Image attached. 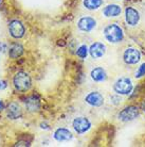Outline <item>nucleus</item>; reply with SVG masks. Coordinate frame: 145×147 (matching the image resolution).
<instances>
[{"instance_id":"393cba45","label":"nucleus","mask_w":145,"mask_h":147,"mask_svg":"<svg viewBox=\"0 0 145 147\" xmlns=\"http://www.w3.org/2000/svg\"><path fill=\"white\" fill-rule=\"evenodd\" d=\"M142 110H143V112L145 113V100L143 101V103H142Z\"/></svg>"},{"instance_id":"f03ea898","label":"nucleus","mask_w":145,"mask_h":147,"mask_svg":"<svg viewBox=\"0 0 145 147\" xmlns=\"http://www.w3.org/2000/svg\"><path fill=\"white\" fill-rule=\"evenodd\" d=\"M13 84L18 92H27L32 86V79L29 74L19 71L13 78Z\"/></svg>"},{"instance_id":"6ab92c4d","label":"nucleus","mask_w":145,"mask_h":147,"mask_svg":"<svg viewBox=\"0 0 145 147\" xmlns=\"http://www.w3.org/2000/svg\"><path fill=\"white\" fill-rule=\"evenodd\" d=\"M88 47L86 45H82L80 47L77 48V51H76V55L80 58V59H86L87 58V55H88Z\"/></svg>"},{"instance_id":"7ed1b4c3","label":"nucleus","mask_w":145,"mask_h":147,"mask_svg":"<svg viewBox=\"0 0 145 147\" xmlns=\"http://www.w3.org/2000/svg\"><path fill=\"white\" fill-rule=\"evenodd\" d=\"M134 88V84L130 78L122 77L116 81L113 85V90L119 95H129Z\"/></svg>"},{"instance_id":"4468645a","label":"nucleus","mask_w":145,"mask_h":147,"mask_svg":"<svg viewBox=\"0 0 145 147\" xmlns=\"http://www.w3.org/2000/svg\"><path fill=\"white\" fill-rule=\"evenodd\" d=\"M122 9L120 5L118 4H109L106 7H104L103 10V14L105 15L106 17H118L121 14Z\"/></svg>"},{"instance_id":"0eeeda50","label":"nucleus","mask_w":145,"mask_h":147,"mask_svg":"<svg viewBox=\"0 0 145 147\" xmlns=\"http://www.w3.org/2000/svg\"><path fill=\"white\" fill-rule=\"evenodd\" d=\"M73 129L77 133H85L91 128V123L87 117H76L72 123Z\"/></svg>"},{"instance_id":"9d476101","label":"nucleus","mask_w":145,"mask_h":147,"mask_svg":"<svg viewBox=\"0 0 145 147\" xmlns=\"http://www.w3.org/2000/svg\"><path fill=\"white\" fill-rule=\"evenodd\" d=\"M85 101L92 107H101L104 103V97L98 92H90L86 97Z\"/></svg>"},{"instance_id":"1a4fd4ad","label":"nucleus","mask_w":145,"mask_h":147,"mask_svg":"<svg viewBox=\"0 0 145 147\" xmlns=\"http://www.w3.org/2000/svg\"><path fill=\"white\" fill-rule=\"evenodd\" d=\"M125 20L126 22L131 27H134L138 25L139 20H140V14L139 12L131 7H126L125 10Z\"/></svg>"},{"instance_id":"a211bd4d","label":"nucleus","mask_w":145,"mask_h":147,"mask_svg":"<svg viewBox=\"0 0 145 147\" xmlns=\"http://www.w3.org/2000/svg\"><path fill=\"white\" fill-rule=\"evenodd\" d=\"M102 4L103 0H84V7L90 11L98 10V7H101Z\"/></svg>"},{"instance_id":"f257e3e1","label":"nucleus","mask_w":145,"mask_h":147,"mask_svg":"<svg viewBox=\"0 0 145 147\" xmlns=\"http://www.w3.org/2000/svg\"><path fill=\"white\" fill-rule=\"evenodd\" d=\"M104 36L111 44L121 43L124 40L123 29L116 24H110L104 29Z\"/></svg>"},{"instance_id":"b1692460","label":"nucleus","mask_w":145,"mask_h":147,"mask_svg":"<svg viewBox=\"0 0 145 147\" xmlns=\"http://www.w3.org/2000/svg\"><path fill=\"white\" fill-rule=\"evenodd\" d=\"M3 108H4V105L2 101H0V111L1 110H3Z\"/></svg>"},{"instance_id":"20e7f679","label":"nucleus","mask_w":145,"mask_h":147,"mask_svg":"<svg viewBox=\"0 0 145 147\" xmlns=\"http://www.w3.org/2000/svg\"><path fill=\"white\" fill-rule=\"evenodd\" d=\"M139 112L140 111H139V108L137 106H128L121 111L118 115V117L121 121L127 123V121H131L138 117Z\"/></svg>"},{"instance_id":"412c9836","label":"nucleus","mask_w":145,"mask_h":147,"mask_svg":"<svg viewBox=\"0 0 145 147\" xmlns=\"http://www.w3.org/2000/svg\"><path fill=\"white\" fill-rule=\"evenodd\" d=\"M15 146H29V143L25 142V141H20V142H17L15 144Z\"/></svg>"},{"instance_id":"2eb2a0df","label":"nucleus","mask_w":145,"mask_h":147,"mask_svg":"<svg viewBox=\"0 0 145 147\" xmlns=\"http://www.w3.org/2000/svg\"><path fill=\"white\" fill-rule=\"evenodd\" d=\"M25 52V48L21 44L19 43H14L10 46V49H9V55L12 59H17L19 57H21Z\"/></svg>"},{"instance_id":"f3484780","label":"nucleus","mask_w":145,"mask_h":147,"mask_svg":"<svg viewBox=\"0 0 145 147\" xmlns=\"http://www.w3.org/2000/svg\"><path fill=\"white\" fill-rule=\"evenodd\" d=\"M25 107L29 111L33 112V111H38L39 109V100L35 98V96H32V97H29L28 99H25Z\"/></svg>"},{"instance_id":"6e6552de","label":"nucleus","mask_w":145,"mask_h":147,"mask_svg":"<svg viewBox=\"0 0 145 147\" xmlns=\"http://www.w3.org/2000/svg\"><path fill=\"white\" fill-rule=\"evenodd\" d=\"M95 26H96V20L90 16H84L77 22L78 29L84 31V32H89L91 30H93Z\"/></svg>"},{"instance_id":"ddd939ff","label":"nucleus","mask_w":145,"mask_h":147,"mask_svg":"<svg viewBox=\"0 0 145 147\" xmlns=\"http://www.w3.org/2000/svg\"><path fill=\"white\" fill-rule=\"evenodd\" d=\"M72 133L66 128H58L54 132V139L58 142H67L72 140Z\"/></svg>"},{"instance_id":"f8f14e48","label":"nucleus","mask_w":145,"mask_h":147,"mask_svg":"<svg viewBox=\"0 0 145 147\" xmlns=\"http://www.w3.org/2000/svg\"><path fill=\"white\" fill-rule=\"evenodd\" d=\"M7 117L11 118V119H17L21 116L22 111L21 108L18 103L16 102H11L9 106H7Z\"/></svg>"},{"instance_id":"423d86ee","label":"nucleus","mask_w":145,"mask_h":147,"mask_svg":"<svg viewBox=\"0 0 145 147\" xmlns=\"http://www.w3.org/2000/svg\"><path fill=\"white\" fill-rule=\"evenodd\" d=\"M123 59L124 62L129 65H134L141 60V53L137 48L129 47L123 53Z\"/></svg>"},{"instance_id":"9b49d317","label":"nucleus","mask_w":145,"mask_h":147,"mask_svg":"<svg viewBox=\"0 0 145 147\" xmlns=\"http://www.w3.org/2000/svg\"><path fill=\"white\" fill-rule=\"evenodd\" d=\"M105 52L106 47L103 43L96 42V43L91 45L90 48H89V53H90V55L93 59H100V58H102L103 55H105Z\"/></svg>"},{"instance_id":"39448f33","label":"nucleus","mask_w":145,"mask_h":147,"mask_svg":"<svg viewBox=\"0 0 145 147\" xmlns=\"http://www.w3.org/2000/svg\"><path fill=\"white\" fill-rule=\"evenodd\" d=\"M9 32L10 35L14 38H21L25 33V26L18 19H13L9 24Z\"/></svg>"},{"instance_id":"dca6fc26","label":"nucleus","mask_w":145,"mask_h":147,"mask_svg":"<svg viewBox=\"0 0 145 147\" xmlns=\"http://www.w3.org/2000/svg\"><path fill=\"white\" fill-rule=\"evenodd\" d=\"M91 78H92V80H94L95 82H103V81L106 80L107 74H106L104 68L96 67V68L92 69V71H91Z\"/></svg>"},{"instance_id":"aec40b11","label":"nucleus","mask_w":145,"mask_h":147,"mask_svg":"<svg viewBox=\"0 0 145 147\" xmlns=\"http://www.w3.org/2000/svg\"><path fill=\"white\" fill-rule=\"evenodd\" d=\"M142 76H145V63L144 64H142L141 66L139 67V69L137 70V73H136V77L137 78H140Z\"/></svg>"},{"instance_id":"a878e982","label":"nucleus","mask_w":145,"mask_h":147,"mask_svg":"<svg viewBox=\"0 0 145 147\" xmlns=\"http://www.w3.org/2000/svg\"><path fill=\"white\" fill-rule=\"evenodd\" d=\"M0 2H1V0H0Z\"/></svg>"},{"instance_id":"4be33fe9","label":"nucleus","mask_w":145,"mask_h":147,"mask_svg":"<svg viewBox=\"0 0 145 147\" xmlns=\"http://www.w3.org/2000/svg\"><path fill=\"white\" fill-rule=\"evenodd\" d=\"M7 81L4 80H0V90H4V88H7Z\"/></svg>"},{"instance_id":"5701e85b","label":"nucleus","mask_w":145,"mask_h":147,"mask_svg":"<svg viewBox=\"0 0 145 147\" xmlns=\"http://www.w3.org/2000/svg\"><path fill=\"white\" fill-rule=\"evenodd\" d=\"M5 49H7V45L2 42H0V51H4Z\"/></svg>"}]
</instances>
